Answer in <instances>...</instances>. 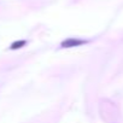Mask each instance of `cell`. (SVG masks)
<instances>
[{
    "mask_svg": "<svg viewBox=\"0 0 123 123\" xmlns=\"http://www.w3.org/2000/svg\"><path fill=\"white\" fill-rule=\"evenodd\" d=\"M27 45V41L25 40H19V41H15L11 43L10 46V49H18V48H22L23 46Z\"/></svg>",
    "mask_w": 123,
    "mask_h": 123,
    "instance_id": "cell-2",
    "label": "cell"
},
{
    "mask_svg": "<svg viewBox=\"0 0 123 123\" xmlns=\"http://www.w3.org/2000/svg\"><path fill=\"white\" fill-rule=\"evenodd\" d=\"M87 41L86 40H81V39H74V37H69L67 40H64L60 43V46L63 48H71V47H77L81 45H85Z\"/></svg>",
    "mask_w": 123,
    "mask_h": 123,
    "instance_id": "cell-1",
    "label": "cell"
}]
</instances>
